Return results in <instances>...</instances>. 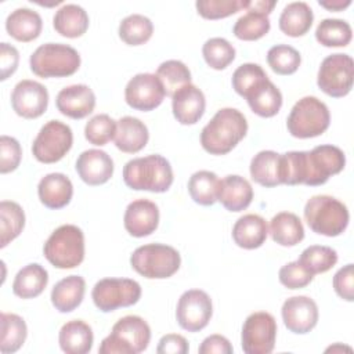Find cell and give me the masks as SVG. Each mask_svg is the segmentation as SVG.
<instances>
[{"mask_svg": "<svg viewBox=\"0 0 354 354\" xmlns=\"http://www.w3.org/2000/svg\"><path fill=\"white\" fill-rule=\"evenodd\" d=\"M151 340V328L138 315L120 318L111 333L101 342L100 354H138L144 351Z\"/></svg>", "mask_w": 354, "mask_h": 354, "instance_id": "obj_5", "label": "cell"}, {"mask_svg": "<svg viewBox=\"0 0 354 354\" xmlns=\"http://www.w3.org/2000/svg\"><path fill=\"white\" fill-rule=\"evenodd\" d=\"M282 321L288 330L304 335L313 330L318 322L317 303L308 296H292L282 304Z\"/></svg>", "mask_w": 354, "mask_h": 354, "instance_id": "obj_17", "label": "cell"}, {"mask_svg": "<svg viewBox=\"0 0 354 354\" xmlns=\"http://www.w3.org/2000/svg\"><path fill=\"white\" fill-rule=\"evenodd\" d=\"M245 98L252 112L261 118L275 116L282 106V94L270 79L256 86Z\"/></svg>", "mask_w": 354, "mask_h": 354, "instance_id": "obj_31", "label": "cell"}, {"mask_svg": "<svg viewBox=\"0 0 354 354\" xmlns=\"http://www.w3.org/2000/svg\"><path fill=\"white\" fill-rule=\"evenodd\" d=\"M189 346L184 336L177 333H169L160 337L156 351L159 354H185L188 353Z\"/></svg>", "mask_w": 354, "mask_h": 354, "instance_id": "obj_52", "label": "cell"}, {"mask_svg": "<svg viewBox=\"0 0 354 354\" xmlns=\"http://www.w3.org/2000/svg\"><path fill=\"white\" fill-rule=\"evenodd\" d=\"M344 166V152L330 144L318 145L311 151H289L279 155V183L322 185L330 176L339 174Z\"/></svg>", "mask_w": 354, "mask_h": 354, "instance_id": "obj_1", "label": "cell"}, {"mask_svg": "<svg viewBox=\"0 0 354 354\" xmlns=\"http://www.w3.org/2000/svg\"><path fill=\"white\" fill-rule=\"evenodd\" d=\"M40 202L48 209L65 207L73 195L72 181L62 173H50L44 176L37 185Z\"/></svg>", "mask_w": 354, "mask_h": 354, "instance_id": "obj_23", "label": "cell"}, {"mask_svg": "<svg viewBox=\"0 0 354 354\" xmlns=\"http://www.w3.org/2000/svg\"><path fill=\"white\" fill-rule=\"evenodd\" d=\"M73 133L71 127L59 120L47 122L32 144L36 160L50 165L61 160L72 148Z\"/></svg>", "mask_w": 354, "mask_h": 354, "instance_id": "obj_12", "label": "cell"}, {"mask_svg": "<svg viewBox=\"0 0 354 354\" xmlns=\"http://www.w3.org/2000/svg\"><path fill=\"white\" fill-rule=\"evenodd\" d=\"M314 21L311 7L304 1L289 3L279 15V29L282 33L290 37L304 36Z\"/></svg>", "mask_w": 354, "mask_h": 354, "instance_id": "obj_30", "label": "cell"}, {"mask_svg": "<svg viewBox=\"0 0 354 354\" xmlns=\"http://www.w3.org/2000/svg\"><path fill=\"white\" fill-rule=\"evenodd\" d=\"M268 234V227L266 220L259 214H243L236 220L232 227L234 242L243 249L252 250L260 248Z\"/></svg>", "mask_w": 354, "mask_h": 354, "instance_id": "obj_25", "label": "cell"}, {"mask_svg": "<svg viewBox=\"0 0 354 354\" xmlns=\"http://www.w3.org/2000/svg\"><path fill=\"white\" fill-rule=\"evenodd\" d=\"M278 278L279 282L288 289H301L313 281L314 275L299 260H296L281 267Z\"/></svg>", "mask_w": 354, "mask_h": 354, "instance_id": "obj_48", "label": "cell"}, {"mask_svg": "<svg viewBox=\"0 0 354 354\" xmlns=\"http://www.w3.org/2000/svg\"><path fill=\"white\" fill-rule=\"evenodd\" d=\"M253 199L250 183L236 174H230L220 180L217 201L228 212H242L249 207Z\"/></svg>", "mask_w": 354, "mask_h": 354, "instance_id": "obj_22", "label": "cell"}, {"mask_svg": "<svg viewBox=\"0 0 354 354\" xmlns=\"http://www.w3.org/2000/svg\"><path fill=\"white\" fill-rule=\"evenodd\" d=\"M19 62V54L18 50L8 44V43H1L0 44V68H1V80L8 79L17 68Z\"/></svg>", "mask_w": 354, "mask_h": 354, "instance_id": "obj_51", "label": "cell"}, {"mask_svg": "<svg viewBox=\"0 0 354 354\" xmlns=\"http://www.w3.org/2000/svg\"><path fill=\"white\" fill-rule=\"evenodd\" d=\"M270 234L278 245L295 246L303 241L304 228L299 216L290 212H281L271 218Z\"/></svg>", "mask_w": 354, "mask_h": 354, "instance_id": "obj_33", "label": "cell"}, {"mask_svg": "<svg viewBox=\"0 0 354 354\" xmlns=\"http://www.w3.org/2000/svg\"><path fill=\"white\" fill-rule=\"evenodd\" d=\"M86 282L80 275H69L58 281L51 290V303L59 313H71L80 306Z\"/></svg>", "mask_w": 354, "mask_h": 354, "instance_id": "obj_28", "label": "cell"}, {"mask_svg": "<svg viewBox=\"0 0 354 354\" xmlns=\"http://www.w3.org/2000/svg\"><path fill=\"white\" fill-rule=\"evenodd\" d=\"M47 282V270L37 263H32L17 272L12 282V292L21 299H33L43 293Z\"/></svg>", "mask_w": 354, "mask_h": 354, "instance_id": "obj_29", "label": "cell"}, {"mask_svg": "<svg viewBox=\"0 0 354 354\" xmlns=\"http://www.w3.org/2000/svg\"><path fill=\"white\" fill-rule=\"evenodd\" d=\"M220 180L216 173L199 170L189 177L188 192L192 201L202 206H212L217 202Z\"/></svg>", "mask_w": 354, "mask_h": 354, "instance_id": "obj_36", "label": "cell"}, {"mask_svg": "<svg viewBox=\"0 0 354 354\" xmlns=\"http://www.w3.org/2000/svg\"><path fill=\"white\" fill-rule=\"evenodd\" d=\"M354 79V62L348 54L328 55L318 69L317 84L329 97L340 98L351 91Z\"/></svg>", "mask_w": 354, "mask_h": 354, "instance_id": "obj_11", "label": "cell"}, {"mask_svg": "<svg viewBox=\"0 0 354 354\" xmlns=\"http://www.w3.org/2000/svg\"><path fill=\"white\" fill-rule=\"evenodd\" d=\"M11 105L14 112L25 119H36L47 111L48 91L35 80H21L11 93Z\"/></svg>", "mask_w": 354, "mask_h": 354, "instance_id": "obj_16", "label": "cell"}, {"mask_svg": "<svg viewBox=\"0 0 354 354\" xmlns=\"http://www.w3.org/2000/svg\"><path fill=\"white\" fill-rule=\"evenodd\" d=\"M156 76L165 88V94L169 97H173L184 86L191 84V72L188 66L177 59L162 62L156 69Z\"/></svg>", "mask_w": 354, "mask_h": 354, "instance_id": "obj_39", "label": "cell"}, {"mask_svg": "<svg viewBox=\"0 0 354 354\" xmlns=\"http://www.w3.org/2000/svg\"><path fill=\"white\" fill-rule=\"evenodd\" d=\"M44 257L55 268H75L84 260V235L73 224H64L54 230L43 246Z\"/></svg>", "mask_w": 354, "mask_h": 354, "instance_id": "obj_6", "label": "cell"}, {"mask_svg": "<svg viewBox=\"0 0 354 354\" xmlns=\"http://www.w3.org/2000/svg\"><path fill=\"white\" fill-rule=\"evenodd\" d=\"M123 224L131 236H148L158 228L159 209L152 201L136 199L127 205Z\"/></svg>", "mask_w": 354, "mask_h": 354, "instance_id": "obj_18", "label": "cell"}, {"mask_svg": "<svg viewBox=\"0 0 354 354\" xmlns=\"http://www.w3.org/2000/svg\"><path fill=\"white\" fill-rule=\"evenodd\" d=\"M277 339V321L266 311L250 314L242 326L241 344L246 354H270Z\"/></svg>", "mask_w": 354, "mask_h": 354, "instance_id": "obj_13", "label": "cell"}, {"mask_svg": "<svg viewBox=\"0 0 354 354\" xmlns=\"http://www.w3.org/2000/svg\"><path fill=\"white\" fill-rule=\"evenodd\" d=\"M59 347L66 354H87L94 342L93 329L82 319H73L62 325L58 335Z\"/></svg>", "mask_w": 354, "mask_h": 354, "instance_id": "obj_26", "label": "cell"}, {"mask_svg": "<svg viewBox=\"0 0 354 354\" xmlns=\"http://www.w3.org/2000/svg\"><path fill=\"white\" fill-rule=\"evenodd\" d=\"M248 0H198L196 11L205 19L227 18L246 8Z\"/></svg>", "mask_w": 354, "mask_h": 354, "instance_id": "obj_47", "label": "cell"}, {"mask_svg": "<svg viewBox=\"0 0 354 354\" xmlns=\"http://www.w3.org/2000/svg\"><path fill=\"white\" fill-rule=\"evenodd\" d=\"M318 4L329 11H343L351 4V0H329V1H318Z\"/></svg>", "mask_w": 354, "mask_h": 354, "instance_id": "obj_55", "label": "cell"}, {"mask_svg": "<svg viewBox=\"0 0 354 354\" xmlns=\"http://www.w3.org/2000/svg\"><path fill=\"white\" fill-rule=\"evenodd\" d=\"M212 314L213 304L206 292L201 289H189L180 296L176 308V318L184 330H202L207 326Z\"/></svg>", "mask_w": 354, "mask_h": 354, "instance_id": "obj_14", "label": "cell"}, {"mask_svg": "<svg viewBox=\"0 0 354 354\" xmlns=\"http://www.w3.org/2000/svg\"><path fill=\"white\" fill-rule=\"evenodd\" d=\"M130 264L136 272L148 279H165L178 271L181 257L173 246L148 243L131 253Z\"/></svg>", "mask_w": 354, "mask_h": 354, "instance_id": "obj_8", "label": "cell"}, {"mask_svg": "<svg viewBox=\"0 0 354 354\" xmlns=\"http://www.w3.org/2000/svg\"><path fill=\"white\" fill-rule=\"evenodd\" d=\"M25 227V213L22 207L12 201L0 203V248H6L14 241Z\"/></svg>", "mask_w": 354, "mask_h": 354, "instance_id": "obj_37", "label": "cell"}, {"mask_svg": "<svg viewBox=\"0 0 354 354\" xmlns=\"http://www.w3.org/2000/svg\"><path fill=\"white\" fill-rule=\"evenodd\" d=\"M304 220L318 235L337 236L348 225L347 206L330 195L311 196L304 206Z\"/></svg>", "mask_w": 354, "mask_h": 354, "instance_id": "obj_4", "label": "cell"}, {"mask_svg": "<svg viewBox=\"0 0 354 354\" xmlns=\"http://www.w3.org/2000/svg\"><path fill=\"white\" fill-rule=\"evenodd\" d=\"M202 54L206 64L216 71L225 69L235 59L234 46L223 37H212L206 40L202 47Z\"/></svg>", "mask_w": 354, "mask_h": 354, "instance_id": "obj_44", "label": "cell"}, {"mask_svg": "<svg viewBox=\"0 0 354 354\" xmlns=\"http://www.w3.org/2000/svg\"><path fill=\"white\" fill-rule=\"evenodd\" d=\"M22 149L19 142L10 136H1L0 138V173L14 171L21 162Z\"/></svg>", "mask_w": 354, "mask_h": 354, "instance_id": "obj_49", "label": "cell"}, {"mask_svg": "<svg viewBox=\"0 0 354 354\" xmlns=\"http://www.w3.org/2000/svg\"><path fill=\"white\" fill-rule=\"evenodd\" d=\"M165 88L153 73H138L133 76L124 88V100L133 109L148 112L158 108L165 98Z\"/></svg>", "mask_w": 354, "mask_h": 354, "instance_id": "obj_15", "label": "cell"}, {"mask_svg": "<svg viewBox=\"0 0 354 354\" xmlns=\"http://www.w3.org/2000/svg\"><path fill=\"white\" fill-rule=\"evenodd\" d=\"M76 171L87 185L105 184L113 174L112 158L101 149L83 151L76 160Z\"/></svg>", "mask_w": 354, "mask_h": 354, "instance_id": "obj_20", "label": "cell"}, {"mask_svg": "<svg viewBox=\"0 0 354 354\" xmlns=\"http://www.w3.org/2000/svg\"><path fill=\"white\" fill-rule=\"evenodd\" d=\"M330 123L328 106L317 97L307 95L300 98L286 119L290 136L296 138H313L324 134Z\"/></svg>", "mask_w": 354, "mask_h": 354, "instance_id": "obj_9", "label": "cell"}, {"mask_svg": "<svg viewBox=\"0 0 354 354\" xmlns=\"http://www.w3.org/2000/svg\"><path fill=\"white\" fill-rule=\"evenodd\" d=\"M277 1H268V0H254V1H248L246 6V11L250 12H256V14H261L268 17V14H271V11L274 10Z\"/></svg>", "mask_w": 354, "mask_h": 354, "instance_id": "obj_54", "label": "cell"}, {"mask_svg": "<svg viewBox=\"0 0 354 354\" xmlns=\"http://www.w3.org/2000/svg\"><path fill=\"white\" fill-rule=\"evenodd\" d=\"M153 33V25L149 18L141 14H131L122 19L119 25V37L129 46H141L147 43Z\"/></svg>", "mask_w": 354, "mask_h": 354, "instance_id": "obj_40", "label": "cell"}, {"mask_svg": "<svg viewBox=\"0 0 354 354\" xmlns=\"http://www.w3.org/2000/svg\"><path fill=\"white\" fill-rule=\"evenodd\" d=\"M149 133L148 127L137 118L123 116L116 122L115 145L124 153H137L148 142Z\"/></svg>", "mask_w": 354, "mask_h": 354, "instance_id": "obj_24", "label": "cell"}, {"mask_svg": "<svg viewBox=\"0 0 354 354\" xmlns=\"http://www.w3.org/2000/svg\"><path fill=\"white\" fill-rule=\"evenodd\" d=\"M299 261L313 274H322L329 271L337 263V252L329 246L311 245L306 248Z\"/></svg>", "mask_w": 354, "mask_h": 354, "instance_id": "obj_41", "label": "cell"}, {"mask_svg": "<svg viewBox=\"0 0 354 354\" xmlns=\"http://www.w3.org/2000/svg\"><path fill=\"white\" fill-rule=\"evenodd\" d=\"M0 324V351L3 354L18 351L25 343L28 335V328L24 318L12 313H1Z\"/></svg>", "mask_w": 354, "mask_h": 354, "instance_id": "obj_35", "label": "cell"}, {"mask_svg": "<svg viewBox=\"0 0 354 354\" xmlns=\"http://www.w3.org/2000/svg\"><path fill=\"white\" fill-rule=\"evenodd\" d=\"M270 28H271V24L268 17L248 11L245 15L238 18V21L232 28V33L239 40L253 41L266 36Z\"/></svg>", "mask_w": 354, "mask_h": 354, "instance_id": "obj_43", "label": "cell"}, {"mask_svg": "<svg viewBox=\"0 0 354 354\" xmlns=\"http://www.w3.org/2000/svg\"><path fill=\"white\" fill-rule=\"evenodd\" d=\"M173 178L169 160L158 153L131 159L123 167L124 184L136 191L166 192L171 187Z\"/></svg>", "mask_w": 354, "mask_h": 354, "instance_id": "obj_3", "label": "cell"}, {"mask_svg": "<svg viewBox=\"0 0 354 354\" xmlns=\"http://www.w3.org/2000/svg\"><path fill=\"white\" fill-rule=\"evenodd\" d=\"M266 79H268V76L259 64H242L232 73V88L236 91V94L245 98Z\"/></svg>", "mask_w": 354, "mask_h": 354, "instance_id": "obj_45", "label": "cell"}, {"mask_svg": "<svg viewBox=\"0 0 354 354\" xmlns=\"http://www.w3.org/2000/svg\"><path fill=\"white\" fill-rule=\"evenodd\" d=\"M116 131V122L106 113H100L93 116L84 127L86 140L93 144L102 147L113 140Z\"/></svg>", "mask_w": 354, "mask_h": 354, "instance_id": "obj_46", "label": "cell"}, {"mask_svg": "<svg viewBox=\"0 0 354 354\" xmlns=\"http://www.w3.org/2000/svg\"><path fill=\"white\" fill-rule=\"evenodd\" d=\"M248 133V122L235 108H223L201 131V145L210 155H225Z\"/></svg>", "mask_w": 354, "mask_h": 354, "instance_id": "obj_2", "label": "cell"}, {"mask_svg": "<svg viewBox=\"0 0 354 354\" xmlns=\"http://www.w3.org/2000/svg\"><path fill=\"white\" fill-rule=\"evenodd\" d=\"M91 297L100 311L111 313L136 304L141 297V286L129 278H104L94 285Z\"/></svg>", "mask_w": 354, "mask_h": 354, "instance_id": "obj_10", "label": "cell"}, {"mask_svg": "<svg viewBox=\"0 0 354 354\" xmlns=\"http://www.w3.org/2000/svg\"><path fill=\"white\" fill-rule=\"evenodd\" d=\"M267 62L272 72L288 76L299 69L301 57L295 47L288 44H277L268 50Z\"/></svg>", "mask_w": 354, "mask_h": 354, "instance_id": "obj_42", "label": "cell"}, {"mask_svg": "<svg viewBox=\"0 0 354 354\" xmlns=\"http://www.w3.org/2000/svg\"><path fill=\"white\" fill-rule=\"evenodd\" d=\"M354 267L353 264H346L333 277V289L339 297L347 301L354 300Z\"/></svg>", "mask_w": 354, "mask_h": 354, "instance_id": "obj_50", "label": "cell"}, {"mask_svg": "<svg viewBox=\"0 0 354 354\" xmlns=\"http://www.w3.org/2000/svg\"><path fill=\"white\" fill-rule=\"evenodd\" d=\"M53 26L61 36L76 39L83 36L88 29V15L77 4H65L57 10L53 18Z\"/></svg>", "mask_w": 354, "mask_h": 354, "instance_id": "obj_32", "label": "cell"}, {"mask_svg": "<svg viewBox=\"0 0 354 354\" xmlns=\"http://www.w3.org/2000/svg\"><path fill=\"white\" fill-rule=\"evenodd\" d=\"M279 155L275 151L256 153L250 162L252 180L266 188L279 185Z\"/></svg>", "mask_w": 354, "mask_h": 354, "instance_id": "obj_34", "label": "cell"}, {"mask_svg": "<svg viewBox=\"0 0 354 354\" xmlns=\"http://www.w3.org/2000/svg\"><path fill=\"white\" fill-rule=\"evenodd\" d=\"M353 30L348 22L336 18L322 19L315 29V39L325 47H344L350 44Z\"/></svg>", "mask_w": 354, "mask_h": 354, "instance_id": "obj_38", "label": "cell"}, {"mask_svg": "<svg viewBox=\"0 0 354 354\" xmlns=\"http://www.w3.org/2000/svg\"><path fill=\"white\" fill-rule=\"evenodd\" d=\"M57 109L71 119H83L88 116L95 106V95L86 84H72L64 87L55 100Z\"/></svg>", "mask_w": 354, "mask_h": 354, "instance_id": "obj_19", "label": "cell"}, {"mask_svg": "<svg viewBox=\"0 0 354 354\" xmlns=\"http://www.w3.org/2000/svg\"><path fill=\"white\" fill-rule=\"evenodd\" d=\"M43 21L41 17L30 8H17L6 19L7 33L22 43L37 39L41 33Z\"/></svg>", "mask_w": 354, "mask_h": 354, "instance_id": "obj_27", "label": "cell"}, {"mask_svg": "<svg viewBox=\"0 0 354 354\" xmlns=\"http://www.w3.org/2000/svg\"><path fill=\"white\" fill-rule=\"evenodd\" d=\"M29 64L39 77H66L79 69L80 55L68 44L46 43L32 53Z\"/></svg>", "mask_w": 354, "mask_h": 354, "instance_id": "obj_7", "label": "cell"}, {"mask_svg": "<svg viewBox=\"0 0 354 354\" xmlns=\"http://www.w3.org/2000/svg\"><path fill=\"white\" fill-rule=\"evenodd\" d=\"M198 351L201 354H231L234 348L227 337L221 335H210L201 343Z\"/></svg>", "mask_w": 354, "mask_h": 354, "instance_id": "obj_53", "label": "cell"}, {"mask_svg": "<svg viewBox=\"0 0 354 354\" xmlns=\"http://www.w3.org/2000/svg\"><path fill=\"white\" fill-rule=\"evenodd\" d=\"M206 108L205 94L194 84H187L171 97L173 115L181 124H195Z\"/></svg>", "mask_w": 354, "mask_h": 354, "instance_id": "obj_21", "label": "cell"}]
</instances>
